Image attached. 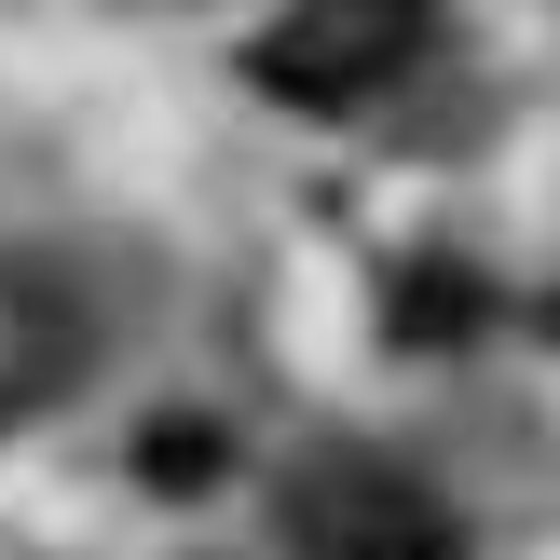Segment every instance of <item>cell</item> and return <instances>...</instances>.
Masks as SVG:
<instances>
[{
	"label": "cell",
	"instance_id": "obj_1",
	"mask_svg": "<svg viewBox=\"0 0 560 560\" xmlns=\"http://www.w3.org/2000/svg\"><path fill=\"white\" fill-rule=\"evenodd\" d=\"M438 42H452L438 0H301V14H273L260 42H246V69H260L273 109H370V96H397Z\"/></svg>",
	"mask_w": 560,
	"mask_h": 560
},
{
	"label": "cell",
	"instance_id": "obj_4",
	"mask_svg": "<svg viewBox=\"0 0 560 560\" xmlns=\"http://www.w3.org/2000/svg\"><path fill=\"white\" fill-rule=\"evenodd\" d=\"M151 479H219V424H151Z\"/></svg>",
	"mask_w": 560,
	"mask_h": 560
},
{
	"label": "cell",
	"instance_id": "obj_3",
	"mask_svg": "<svg viewBox=\"0 0 560 560\" xmlns=\"http://www.w3.org/2000/svg\"><path fill=\"white\" fill-rule=\"evenodd\" d=\"M82 370H96V301L55 260H0V424L55 410Z\"/></svg>",
	"mask_w": 560,
	"mask_h": 560
},
{
	"label": "cell",
	"instance_id": "obj_2",
	"mask_svg": "<svg viewBox=\"0 0 560 560\" xmlns=\"http://www.w3.org/2000/svg\"><path fill=\"white\" fill-rule=\"evenodd\" d=\"M288 547L301 560H452V506H438L410 465L328 452V465H301V492H288Z\"/></svg>",
	"mask_w": 560,
	"mask_h": 560
}]
</instances>
